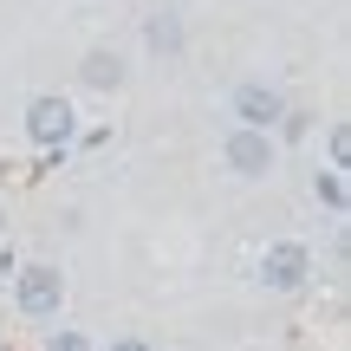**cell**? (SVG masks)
Masks as SVG:
<instances>
[{"instance_id": "cell-10", "label": "cell", "mask_w": 351, "mask_h": 351, "mask_svg": "<svg viewBox=\"0 0 351 351\" xmlns=\"http://www.w3.org/2000/svg\"><path fill=\"white\" fill-rule=\"evenodd\" d=\"M326 156H332L326 169H351V130H345V124H332V130H326Z\"/></svg>"}, {"instance_id": "cell-2", "label": "cell", "mask_w": 351, "mask_h": 351, "mask_svg": "<svg viewBox=\"0 0 351 351\" xmlns=\"http://www.w3.org/2000/svg\"><path fill=\"white\" fill-rule=\"evenodd\" d=\"M13 306H20L26 319H59L65 313V274L52 261H26V267H13Z\"/></svg>"}, {"instance_id": "cell-9", "label": "cell", "mask_w": 351, "mask_h": 351, "mask_svg": "<svg viewBox=\"0 0 351 351\" xmlns=\"http://www.w3.org/2000/svg\"><path fill=\"white\" fill-rule=\"evenodd\" d=\"M39 351H98V345H91V339H85L78 326H52V332H46V345H39Z\"/></svg>"}, {"instance_id": "cell-4", "label": "cell", "mask_w": 351, "mask_h": 351, "mask_svg": "<svg viewBox=\"0 0 351 351\" xmlns=\"http://www.w3.org/2000/svg\"><path fill=\"white\" fill-rule=\"evenodd\" d=\"M254 280H261L267 293H300L306 280H313V247H306V241H267Z\"/></svg>"}, {"instance_id": "cell-8", "label": "cell", "mask_w": 351, "mask_h": 351, "mask_svg": "<svg viewBox=\"0 0 351 351\" xmlns=\"http://www.w3.org/2000/svg\"><path fill=\"white\" fill-rule=\"evenodd\" d=\"M313 202L326 215H345L351 208V189H345V169H313Z\"/></svg>"}, {"instance_id": "cell-13", "label": "cell", "mask_w": 351, "mask_h": 351, "mask_svg": "<svg viewBox=\"0 0 351 351\" xmlns=\"http://www.w3.org/2000/svg\"><path fill=\"white\" fill-rule=\"evenodd\" d=\"M0 351H7V339H0Z\"/></svg>"}, {"instance_id": "cell-7", "label": "cell", "mask_w": 351, "mask_h": 351, "mask_svg": "<svg viewBox=\"0 0 351 351\" xmlns=\"http://www.w3.org/2000/svg\"><path fill=\"white\" fill-rule=\"evenodd\" d=\"M143 46L176 59V52H182V20H176V13H150V20H143Z\"/></svg>"}, {"instance_id": "cell-6", "label": "cell", "mask_w": 351, "mask_h": 351, "mask_svg": "<svg viewBox=\"0 0 351 351\" xmlns=\"http://www.w3.org/2000/svg\"><path fill=\"white\" fill-rule=\"evenodd\" d=\"M124 52H111V46H91L85 59H78V85L85 91H124Z\"/></svg>"}, {"instance_id": "cell-5", "label": "cell", "mask_w": 351, "mask_h": 351, "mask_svg": "<svg viewBox=\"0 0 351 351\" xmlns=\"http://www.w3.org/2000/svg\"><path fill=\"white\" fill-rule=\"evenodd\" d=\"M280 111H287V91L267 85V78H241V85L228 91V117H234L241 130H274Z\"/></svg>"}, {"instance_id": "cell-3", "label": "cell", "mask_w": 351, "mask_h": 351, "mask_svg": "<svg viewBox=\"0 0 351 351\" xmlns=\"http://www.w3.org/2000/svg\"><path fill=\"white\" fill-rule=\"evenodd\" d=\"M221 163H228V176H241V182H261V176H274V163H280V143H274V130H228L221 137Z\"/></svg>"}, {"instance_id": "cell-11", "label": "cell", "mask_w": 351, "mask_h": 351, "mask_svg": "<svg viewBox=\"0 0 351 351\" xmlns=\"http://www.w3.org/2000/svg\"><path fill=\"white\" fill-rule=\"evenodd\" d=\"M104 351H156V345H150V339H111Z\"/></svg>"}, {"instance_id": "cell-1", "label": "cell", "mask_w": 351, "mask_h": 351, "mask_svg": "<svg viewBox=\"0 0 351 351\" xmlns=\"http://www.w3.org/2000/svg\"><path fill=\"white\" fill-rule=\"evenodd\" d=\"M26 143L33 150H46V156H65L78 143V111H72V98H59V91H39V98H26Z\"/></svg>"}, {"instance_id": "cell-12", "label": "cell", "mask_w": 351, "mask_h": 351, "mask_svg": "<svg viewBox=\"0 0 351 351\" xmlns=\"http://www.w3.org/2000/svg\"><path fill=\"white\" fill-rule=\"evenodd\" d=\"M0 241H7V208H0Z\"/></svg>"}]
</instances>
